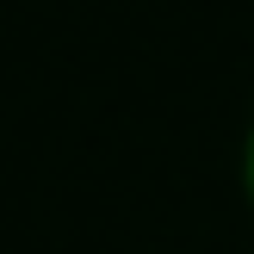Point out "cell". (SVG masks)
<instances>
[{
	"label": "cell",
	"mask_w": 254,
	"mask_h": 254,
	"mask_svg": "<svg viewBox=\"0 0 254 254\" xmlns=\"http://www.w3.org/2000/svg\"><path fill=\"white\" fill-rule=\"evenodd\" d=\"M248 174H254V143H248Z\"/></svg>",
	"instance_id": "6da1fadb"
}]
</instances>
